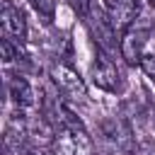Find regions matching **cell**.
Masks as SVG:
<instances>
[{
	"label": "cell",
	"instance_id": "8992f818",
	"mask_svg": "<svg viewBox=\"0 0 155 155\" xmlns=\"http://www.w3.org/2000/svg\"><path fill=\"white\" fill-rule=\"evenodd\" d=\"M51 78H53L56 87H58L65 97H70V99H82V97H87V94H85V82H82V78H80L70 65H56V68L51 70Z\"/></svg>",
	"mask_w": 155,
	"mask_h": 155
},
{
	"label": "cell",
	"instance_id": "9c48e42d",
	"mask_svg": "<svg viewBox=\"0 0 155 155\" xmlns=\"http://www.w3.org/2000/svg\"><path fill=\"white\" fill-rule=\"evenodd\" d=\"M0 51H2V61L10 65V63H15V61H19V58H24V53H22V44L19 41H12V39H7V36H2V41H0Z\"/></svg>",
	"mask_w": 155,
	"mask_h": 155
},
{
	"label": "cell",
	"instance_id": "4fadbf2b",
	"mask_svg": "<svg viewBox=\"0 0 155 155\" xmlns=\"http://www.w3.org/2000/svg\"><path fill=\"white\" fill-rule=\"evenodd\" d=\"M119 2H121V0H104V7H107V10H111V7H116Z\"/></svg>",
	"mask_w": 155,
	"mask_h": 155
},
{
	"label": "cell",
	"instance_id": "8fae6325",
	"mask_svg": "<svg viewBox=\"0 0 155 155\" xmlns=\"http://www.w3.org/2000/svg\"><path fill=\"white\" fill-rule=\"evenodd\" d=\"M138 65H140V70H143L150 80H155V53H143L140 61H138Z\"/></svg>",
	"mask_w": 155,
	"mask_h": 155
},
{
	"label": "cell",
	"instance_id": "277c9868",
	"mask_svg": "<svg viewBox=\"0 0 155 155\" xmlns=\"http://www.w3.org/2000/svg\"><path fill=\"white\" fill-rule=\"evenodd\" d=\"M92 82H94L99 90L111 92V94H116V92L124 90V78H121L116 63L111 61V56H107L104 51L97 53V61H94V65H92Z\"/></svg>",
	"mask_w": 155,
	"mask_h": 155
},
{
	"label": "cell",
	"instance_id": "7c38bea8",
	"mask_svg": "<svg viewBox=\"0 0 155 155\" xmlns=\"http://www.w3.org/2000/svg\"><path fill=\"white\" fill-rule=\"evenodd\" d=\"M68 5L85 19L87 15H90V10H92V5H94V0H68Z\"/></svg>",
	"mask_w": 155,
	"mask_h": 155
},
{
	"label": "cell",
	"instance_id": "5b68a950",
	"mask_svg": "<svg viewBox=\"0 0 155 155\" xmlns=\"http://www.w3.org/2000/svg\"><path fill=\"white\" fill-rule=\"evenodd\" d=\"M0 24H2V36L19 41V44L27 41V19H24V12L19 7L5 2L2 12H0Z\"/></svg>",
	"mask_w": 155,
	"mask_h": 155
},
{
	"label": "cell",
	"instance_id": "ba28073f",
	"mask_svg": "<svg viewBox=\"0 0 155 155\" xmlns=\"http://www.w3.org/2000/svg\"><path fill=\"white\" fill-rule=\"evenodd\" d=\"M7 90H10L12 102H15L19 109H29V107L36 104V92H34V87H31V82H29L27 78L12 75V78L7 80Z\"/></svg>",
	"mask_w": 155,
	"mask_h": 155
},
{
	"label": "cell",
	"instance_id": "52a82bcc",
	"mask_svg": "<svg viewBox=\"0 0 155 155\" xmlns=\"http://www.w3.org/2000/svg\"><path fill=\"white\" fill-rule=\"evenodd\" d=\"M107 12H109V17H111V22H114V27H116V31L121 36L140 17V0H121L116 7H111Z\"/></svg>",
	"mask_w": 155,
	"mask_h": 155
},
{
	"label": "cell",
	"instance_id": "6da1fadb",
	"mask_svg": "<svg viewBox=\"0 0 155 155\" xmlns=\"http://www.w3.org/2000/svg\"><path fill=\"white\" fill-rule=\"evenodd\" d=\"M85 22H87V29H90V34H92L97 48L104 51L107 56L116 58L121 36H119V31H116V27H114V22H111L107 7H99V5L94 2L92 10H90V15L85 17Z\"/></svg>",
	"mask_w": 155,
	"mask_h": 155
},
{
	"label": "cell",
	"instance_id": "30bf717a",
	"mask_svg": "<svg viewBox=\"0 0 155 155\" xmlns=\"http://www.w3.org/2000/svg\"><path fill=\"white\" fill-rule=\"evenodd\" d=\"M29 5L39 12V17H44V22H51L56 15V0H29Z\"/></svg>",
	"mask_w": 155,
	"mask_h": 155
},
{
	"label": "cell",
	"instance_id": "3957f363",
	"mask_svg": "<svg viewBox=\"0 0 155 155\" xmlns=\"http://www.w3.org/2000/svg\"><path fill=\"white\" fill-rule=\"evenodd\" d=\"M51 153L53 155H94L87 131H70V128L56 131V138L51 143Z\"/></svg>",
	"mask_w": 155,
	"mask_h": 155
},
{
	"label": "cell",
	"instance_id": "7a4b0ae2",
	"mask_svg": "<svg viewBox=\"0 0 155 155\" xmlns=\"http://www.w3.org/2000/svg\"><path fill=\"white\" fill-rule=\"evenodd\" d=\"M150 36V24L140 22V17L121 34V41H119V56L128 63V65H136L143 56V46Z\"/></svg>",
	"mask_w": 155,
	"mask_h": 155
}]
</instances>
